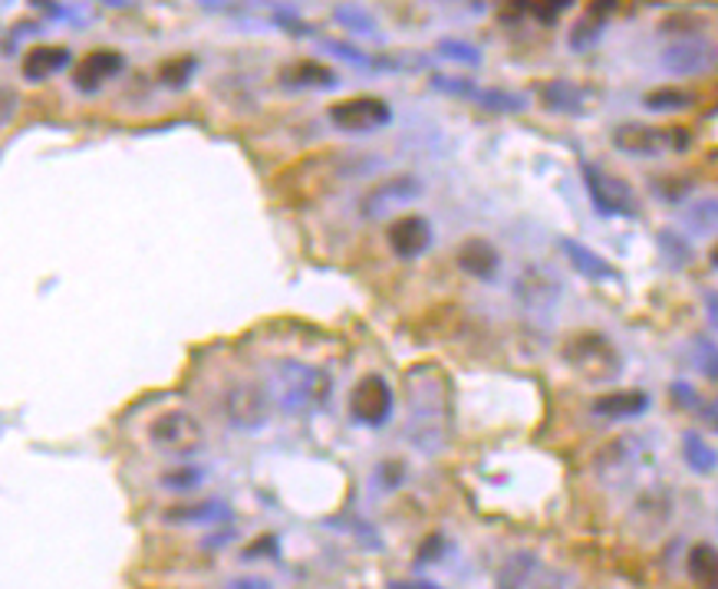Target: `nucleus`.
Returning <instances> with one entry per match:
<instances>
[{"mask_svg": "<svg viewBox=\"0 0 718 589\" xmlns=\"http://www.w3.org/2000/svg\"><path fill=\"white\" fill-rule=\"evenodd\" d=\"M564 362L587 382L594 385H603V382H613L620 372H623V356L620 349L597 329H584V333H574L567 342H564Z\"/></svg>", "mask_w": 718, "mask_h": 589, "instance_id": "nucleus-1", "label": "nucleus"}, {"mask_svg": "<svg viewBox=\"0 0 718 589\" xmlns=\"http://www.w3.org/2000/svg\"><path fill=\"white\" fill-rule=\"evenodd\" d=\"M148 442L161 455H171L178 461H189V458L202 455L205 445H208L205 425L189 409H168V412L155 416L148 422Z\"/></svg>", "mask_w": 718, "mask_h": 589, "instance_id": "nucleus-2", "label": "nucleus"}, {"mask_svg": "<svg viewBox=\"0 0 718 589\" xmlns=\"http://www.w3.org/2000/svg\"><path fill=\"white\" fill-rule=\"evenodd\" d=\"M692 145V132L669 125H643V122H623L613 129V148L633 158H659L666 152H689Z\"/></svg>", "mask_w": 718, "mask_h": 589, "instance_id": "nucleus-3", "label": "nucleus"}, {"mask_svg": "<svg viewBox=\"0 0 718 589\" xmlns=\"http://www.w3.org/2000/svg\"><path fill=\"white\" fill-rule=\"evenodd\" d=\"M659 67L675 80H692L718 70V40L708 34H679L659 50Z\"/></svg>", "mask_w": 718, "mask_h": 589, "instance_id": "nucleus-4", "label": "nucleus"}, {"mask_svg": "<svg viewBox=\"0 0 718 589\" xmlns=\"http://www.w3.org/2000/svg\"><path fill=\"white\" fill-rule=\"evenodd\" d=\"M277 375H280V409L287 416H310L323 406L330 382L320 369L287 359L277 365Z\"/></svg>", "mask_w": 718, "mask_h": 589, "instance_id": "nucleus-5", "label": "nucleus"}, {"mask_svg": "<svg viewBox=\"0 0 718 589\" xmlns=\"http://www.w3.org/2000/svg\"><path fill=\"white\" fill-rule=\"evenodd\" d=\"M581 178H584V188L590 194V205L597 215L603 218H639V199L630 181L590 165V161H581Z\"/></svg>", "mask_w": 718, "mask_h": 589, "instance_id": "nucleus-6", "label": "nucleus"}, {"mask_svg": "<svg viewBox=\"0 0 718 589\" xmlns=\"http://www.w3.org/2000/svg\"><path fill=\"white\" fill-rule=\"evenodd\" d=\"M225 419L238 432H261L271 422L274 399L261 382H235L222 399Z\"/></svg>", "mask_w": 718, "mask_h": 589, "instance_id": "nucleus-7", "label": "nucleus"}, {"mask_svg": "<svg viewBox=\"0 0 718 589\" xmlns=\"http://www.w3.org/2000/svg\"><path fill=\"white\" fill-rule=\"evenodd\" d=\"M333 129L346 135H370L393 122V106L380 96H349L326 109Z\"/></svg>", "mask_w": 718, "mask_h": 589, "instance_id": "nucleus-8", "label": "nucleus"}, {"mask_svg": "<svg viewBox=\"0 0 718 589\" xmlns=\"http://www.w3.org/2000/svg\"><path fill=\"white\" fill-rule=\"evenodd\" d=\"M393 409H396L393 385L376 372L363 375L349 392V416L367 429H383L393 419Z\"/></svg>", "mask_w": 718, "mask_h": 589, "instance_id": "nucleus-9", "label": "nucleus"}, {"mask_svg": "<svg viewBox=\"0 0 718 589\" xmlns=\"http://www.w3.org/2000/svg\"><path fill=\"white\" fill-rule=\"evenodd\" d=\"M422 191H426L422 178H416V175H409V171L390 175V178L376 181V184L363 194V202H359V212H363V218H370V221H383V218H390L396 208L412 205Z\"/></svg>", "mask_w": 718, "mask_h": 589, "instance_id": "nucleus-10", "label": "nucleus"}, {"mask_svg": "<svg viewBox=\"0 0 718 589\" xmlns=\"http://www.w3.org/2000/svg\"><path fill=\"white\" fill-rule=\"evenodd\" d=\"M649 461V442L636 432L613 438L600 455H597V474L607 484H623L630 481L643 465Z\"/></svg>", "mask_w": 718, "mask_h": 589, "instance_id": "nucleus-11", "label": "nucleus"}, {"mask_svg": "<svg viewBox=\"0 0 718 589\" xmlns=\"http://www.w3.org/2000/svg\"><path fill=\"white\" fill-rule=\"evenodd\" d=\"M564 297V284L554 271L541 267V264H530L520 271V277L514 280V300L520 303V310L534 313V316H545L551 313Z\"/></svg>", "mask_w": 718, "mask_h": 589, "instance_id": "nucleus-12", "label": "nucleus"}, {"mask_svg": "<svg viewBox=\"0 0 718 589\" xmlns=\"http://www.w3.org/2000/svg\"><path fill=\"white\" fill-rule=\"evenodd\" d=\"M386 241H390L393 254L403 257V261L422 257L432 248V225L422 215H403L390 225Z\"/></svg>", "mask_w": 718, "mask_h": 589, "instance_id": "nucleus-13", "label": "nucleus"}, {"mask_svg": "<svg viewBox=\"0 0 718 589\" xmlns=\"http://www.w3.org/2000/svg\"><path fill=\"white\" fill-rule=\"evenodd\" d=\"M122 70H125V57H122V53H116V50H93V53H86V57L76 63V70H73V86H76L80 93L93 96V93L103 89V83H109V80L119 76Z\"/></svg>", "mask_w": 718, "mask_h": 589, "instance_id": "nucleus-14", "label": "nucleus"}, {"mask_svg": "<svg viewBox=\"0 0 718 589\" xmlns=\"http://www.w3.org/2000/svg\"><path fill=\"white\" fill-rule=\"evenodd\" d=\"M649 396L643 388H617V392H607V396L594 399L590 402V412L597 419H607V422H633V419H643L649 412Z\"/></svg>", "mask_w": 718, "mask_h": 589, "instance_id": "nucleus-15", "label": "nucleus"}, {"mask_svg": "<svg viewBox=\"0 0 718 589\" xmlns=\"http://www.w3.org/2000/svg\"><path fill=\"white\" fill-rule=\"evenodd\" d=\"M541 573H545L541 556L530 550H514L501 560L494 573V589H537Z\"/></svg>", "mask_w": 718, "mask_h": 589, "instance_id": "nucleus-16", "label": "nucleus"}, {"mask_svg": "<svg viewBox=\"0 0 718 589\" xmlns=\"http://www.w3.org/2000/svg\"><path fill=\"white\" fill-rule=\"evenodd\" d=\"M455 264H458L462 274H468V277L488 284V280H494L498 271H501V254H498V248H494L491 241H484V238H468V241L458 244Z\"/></svg>", "mask_w": 718, "mask_h": 589, "instance_id": "nucleus-17", "label": "nucleus"}, {"mask_svg": "<svg viewBox=\"0 0 718 589\" xmlns=\"http://www.w3.org/2000/svg\"><path fill=\"white\" fill-rule=\"evenodd\" d=\"M67 67H73V53L67 47H53V44H37L24 53L21 60V76L27 83H44L57 73H63Z\"/></svg>", "mask_w": 718, "mask_h": 589, "instance_id": "nucleus-18", "label": "nucleus"}, {"mask_svg": "<svg viewBox=\"0 0 718 589\" xmlns=\"http://www.w3.org/2000/svg\"><path fill=\"white\" fill-rule=\"evenodd\" d=\"M537 99L548 112H558V116H581L590 103V93L571 80H551V83H541L537 86Z\"/></svg>", "mask_w": 718, "mask_h": 589, "instance_id": "nucleus-19", "label": "nucleus"}, {"mask_svg": "<svg viewBox=\"0 0 718 589\" xmlns=\"http://www.w3.org/2000/svg\"><path fill=\"white\" fill-rule=\"evenodd\" d=\"M561 251H564V257L571 261V267H574L581 277L594 280V284H607V280H617V277H620V271H617L607 257H600L597 251H590L587 244H581V241H574V238H561Z\"/></svg>", "mask_w": 718, "mask_h": 589, "instance_id": "nucleus-20", "label": "nucleus"}, {"mask_svg": "<svg viewBox=\"0 0 718 589\" xmlns=\"http://www.w3.org/2000/svg\"><path fill=\"white\" fill-rule=\"evenodd\" d=\"M280 86H287V89H336L339 76L316 60H294L280 70Z\"/></svg>", "mask_w": 718, "mask_h": 589, "instance_id": "nucleus-21", "label": "nucleus"}, {"mask_svg": "<svg viewBox=\"0 0 718 589\" xmlns=\"http://www.w3.org/2000/svg\"><path fill=\"white\" fill-rule=\"evenodd\" d=\"M682 231L692 238H718V194H702L682 208Z\"/></svg>", "mask_w": 718, "mask_h": 589, "instance_id": "nucleus-22", "label": "nucleus"}, {"mask_svg": "<svg viewBox=\"0 0 718 589\" xmlns=\"http://www.w3.org/2000/svg\"><path fill=\"white\" fill-rule=\"evenodd\" d=\"M685 573L695 589H718V550L708 540H698L685 553Z\"/></svg>", "mask_w": 718, "mask_h": 589, "instance_id": "nucleus-23", "label": "nucleus"}, {"mask_svg": "<svg viewBox=\"0 0 718 589\" xmlns=\"http://www.w3.org/2000/svg\"><path fill=\"white\" fill-rule=\"evenodd\" d=\"M610 11H613V4H590L587 8V14L571 31V50L574 53H587V50H594L600 44L603 27L610 21Z\"/></svg>", "mask_w": 718, "mask_h": 589, "instance_id": "nucleus-24", "label": "nucleus"}, {"mask_svg": "<svg viewBox=\"0 0 718 589\" xmlns=\"http://www.w3.org/2000/svg\"><path fill=\"white\" fill-rule=\"evenodd\" d=\"M231 517V507L225 501H199V504H186V507H171L165 510L168 524H225Z\"/></svg>", "mask_w": 718, "mask_h": 589, "instance_id": "nucleus-25", "label": "nucleus"}, {"mask_svg": "<svg viewBox=\"0 0 718 589\" xmlns=\"http://www.w3.org/2000/svg\"><path fill=\"white\" fill-rule=\"evenodd\" d=\"M698 106V96L689 93V89H679V86H659V89H649L643 96V109L646 112H689Z\"/></svg>", "mask_w": 718, "mask_h": 589, "instance_id": "nucleus-26", "label": "nucleus"}, {"mask_svg": "<svg viewBox=\"0 0 718 589\" xmlns=\"http://www.w3.org/2000/svg\"><path fill=\"white\" fill-rule=\"evenodd\" d=\"M633 514H636V520H646V527H643L646 533L662 530V527L669 524V517H672V497H669V491H649V494H643V497L636 501Z\"/></svg>", "mask_w": 718, "mask_h": 589, "instance_id": "nucleus-27", "label": "nucleus"}, {"mask_svg": "<svg viewBox=\"0 0 718 589\" xmlns=\"http://www.w3.org/2000/svg\"><path fill=\"white\" fill-rule=\"evenodd\" d=\"M682 461L692 474H711L718 471V452L698 435V432H685L682 435Z\"/></svg>", "mask_w": 718, "mask_h": 589, "instance_id": "nucleus-28", "label": "nucleus"}, {"mask_svg": "<svg viewBox=\"0 0 718 589\" xmlns=\"http://www.w3.org/2000/svg\"><path fill=\"white\" fill-rule=\"evenodd\" d=\"M656 244H659V257L672 267V271H682V267H692V261H695V251H692V244L682 238V231H672V228H666V231H659L656 235Z\"/></svg>", "mask_w": 718, "mask_h": 589, "instance_id": "nucleus-29", "label": "nucleus"}, {"mask_svg": "<svg viewBox=\"0 0 718 589\" xmlns=\"http://www.w3.org/2000/svg\"><path fill=\"white\" fill-rule=\"evenodd\" d=\"M333 21H336L339 27H346L349 34H359V37H376V34H380L376 17H373L370 11H363V8L339 4V8H333Z\"/></svg>", "mask_w": 718, "mask_h": 589, "instance_id": "nucleus-30", "label": "nucleus"}, {"mask_svg": "<svg viewBox=\"0 0 718 589\" xmlns=\"http://www.w3.org/2000/svg\"><path fill=\"white\" fill-rule=\"evenodd\" d=\"M202 481H205V468H199L192 461H182V465H175L171 471L161 474V488L171 491V494H189V491L202 488Z\"/></svg>", "mask_w": 718, "mask_h": 589, "instance_id": "nucleus-31", "label": "nucleus"}, {"mask_svg": "<svg viewBox=\"0 0 718 589\" xmlns=\"http://www.w3.org/2000/svg\"><path fill=\"white\" fill-rule=\"evenodd\" d=\"M195 70H199V60H195V57H175V60H165V63L158 67V83L168 86V89H186V86L192 83Z\"/></svg>", "mask_w": 718, "mask_h": 589, "instance_id": "nucleus-32", "label": "nucleus"}, {"mask_svg": "<svg viewBox=\"0 0 718 589\" xmlns=\"http://www.w3.org/2000/svg\"><path fill=\"white\" fill-rule=\"evenodd\" d=\"M435 53L448 63H462V67H481L484 53L481 47H475L471 40H458V37H445L435 44Z\"/></svg>", "mask_w": 718, "mask_h": 589, "instance_id": "nucleus-33", "label": "nucleus"}, {"mask_svg": "<svg viewBox=\"0 0 718 589\" xmlns=\"http://www.w3.org/2000/svg\"><path fill=\"white\" fill-rule=\"evenodd\" d=\"M475 103L484 106V109H491V112H520V109L527 106V99L517 96V93H507V89H481V86H478V93H475Z\"/></svg>", "mask_w": 718, "mask_h": 589, "instance_id": "nucleus-34", "label": "nucleus"}, {"mask_svg": "<svg viewBox=\"0 0 718 589\" xmlns=\"http://www.w3.org/2000/svg\"><path fill=\"white\" fill-rule=\"evenodd\" d=\"M695 365L705 378L718 382V346L708 339V336H698L695 339Z\"/></svg>", "mask_w": 718, "mask_h": 589, "instance_id": "nucleus-35", "label": "nucleus"}, {"mask_svg": "<svg viewBox=\"0 0 718 589\" xmlns=\"http://www.w3.org/2000/svg\"><path fill=\"white\" fill-rule=\"evenodd\" d=\"M320 47H323L326 53H333L336 60L349 63V67H370V63H373L367 50H359V47H352V44H336V40H323Z\"/></svg>", "mask_w": 718, "mask_h": 589, "instance_id": "nucleus-36", "label": "nucleus"}, {"mask_svg": "<svg viewBox=\"0 0 718 589\" xmlns=\"http://www.w3.org/2000/svg\"><path fill=\"white\" fill-rule=\"evenodd\" d=\"M445 553H448V537H445V533H432V537H426V540H422V546L416 550V566L439 563Z\"/></svg>", "mask_w": 718, "mask_h": 589, "instance_id": "nucleus-37", "label": "nucleus"}, {"mask_svg": "<svg viewBox=\"0 0 718 589\" xmlns=\"http://www.w3.org/2000/svg\"><path fill=\"white\" fill-rule=\"evenodd\" d=\"M517 11H527V14H534L541 24H554L564 11H571L574 4L571 0H561V4H514Z\"/></svg>", "mask_w": 718, "mask_h": 589, "instance_id": "nucleus-38", "label": "nucleus"}, {"mask_svg": "<svg viewBox=\"0 0 718 589\" xmlns=\"http://www.w3.org/2000/svg\"><path fill=\"white\" fill-rule=\"evenodd\" d=\"M403 474H406V468H403V461H383L380 468H376V478L383 481V488H399V481H403Z\"/></svg>", "mask_w": 718, "mask_h": 589, "instance_id": "nucleus-39", "label": "nucleus"}, {"mask_svg": "<svg viewBox=\"0 0 718 589\" xmlns=\"http://www.w3.org/2000/svg\"><path fill=\"white\" fill-rule=\"evenodd\" d=\"M225 589H274V582L267 576L258 573H244V576H231Z\"/></svg>", "mask_w": 718, "mask_h": 589, "instance_id": "nucleus-40", "label": "nucleus"}, {"mask_svg": "<svg viewBox=\"0 0 718 589\" xmlns=\"http://www.w3.org/2000/svg\"><path fill=\"white\" fill-rule=\"evenodd\" d=\"M277 537L274 533H267V537H258V543H251L248 550H244V556L251 560V556H277Z\"/></svg>", "mask_w": 718, "mask_h": 589, "instance_id": "nucleus-41", "label": "nucleus"}, {"mask_svg": "<svg viewBox=\"0 0 718 589\" xmlns=\"http://www.w3.org/2000/svg\"><path fill=\"white\" fill-rule=\"evenodd\" d=\"M669 392H672V399H675V402H682L685 409H689V406H692V409L698 406V396H695V388H689L685 382H672V388H669Z\"/></svg>", "mask_w": 718, "mask_h": 589, "instance_id": "nucleus-42", "label": "nucleus"}, {"mask_svg": "<svg viewBox=\"0 0 718 589\" xmlns=\"http://www.w3.org/2000/svg\"><path fill=\"white\" fill-rule=\"evenodd\" d=\"M386 589H445V586H439V582H432V579H419V576H412V579H390Z\"/></svg>", "mask_w": 718, "mask_h": 589, "instance_id": "nucleus-43", "label": "nucleus"}, {"mask_svg": "<svg viewBox=\"0 0 718 589\" xmlns=\"http://www.w3.org/2000/svg\"><path fill=\"white\" fill-rule=\"evenodd\" d=\"M705 310H708V320L718 326V290H711V293H705Z\"/></svg>", "mask_w": 718, "mask_h": 589, "instance_id": "nucleus-44", "label": "nucleus"}, {"mask_svg": "<svg viewBox=\"0 0 718 589\" xmlns=\"http://www.w3.org/2000/svg\"><path fill=\"white\" fill-rule=\"evenodd\" d=\"M702 419H705V422H708V425H711V429L718 432V396H715V399H711V402L705 406V412H702Z\"/></svg>", "mask_w": 718, "mask_h": 589, "instance_id": "nucleus-45", "label": "nucleus"}, {"mask_svg": "<svg viewBox=\"0 0 718 589\" xmlns=\"http://www.w3.org/2000/svg\"><path fill=\"white\" fill-rule=\"evenodd\" d=\"M14 116V89H4V122H11Z\"/></svg>", "mask_w": 718, "mask_h": 589, "instance_id": "nucleus-46", "label": "nucleus"}, {"mask_svg": "<svg viewBox=\"0 0 718 589\" xmlns=\"http://www.w3.org/2000/svg\"><path fill=\"white\" fill-rule=\"evenodd\" d=\"M231 540V533H215L212 540H205V546H225Z\"/></svg>", "mask_w": 718, "mask_h": 589, "instance_id": "nucleus-47", "label": "nucleus"}, {"mask_svg": "<svg viewBox=\"0 0 718 589\" xmlns=\"http://www.w3.org/2000/svg\"><path fill=\"white\" fill-rule=\"evenodd\" d=\"M711 264L718 267V251H711Z\"/></svg>", "mask_w": 718, "mask_h": 589, "instance_id": "nucleus-48", "label": "nucleus"}]
</instances>
